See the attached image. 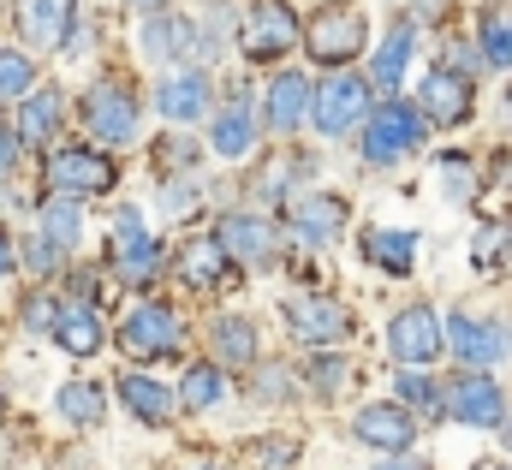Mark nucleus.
<instances>
[{"mask_svg": "<svg viewBox=\"0 0 512 470\" xmlns=\"http://www.w3.org/2000/svg\"><path fill=\"white\" fill-rule=\"evenodd\" d=\"M423 137H429V119L417 114V102H399V96L376 102V108L364 114V125H358L364 161H376V167H399L405 155L423 149Z\"/></svg>", "mask_w": 512, "mask_h": 470, "instance_id": "1", "label": "nucleus"}, {"mask_svg": "<svg viewBox=\"0 0 512 470\" xmlns=\"http://www.w3.org/2000/svg\"><path fill=\"white\" fill-rule=\"evenodd\" d=\"M370 108H376V102H370V84H364L358 72H334V78L310 84V119H316L322 137H352Z\"/></svg>", "mask_w": 512, "mask_h": 470, "instance_id": "2", "label": "nucleus"}, {"mask_svg": "<svg viewBox=\"0 0 512 470\" xmlns=\"http://www.w3.org/2000/svg\"><path fill=\"white\" fill-rule=\"evenodd\" d=\"M441 346L459 357L465 369L483 375V369H495V363L512 357V328L507 322H489V316H465V310H459V316L441 322Z\"/></svg>", "mask_w": 512, "mask_h": 470, "instance_id": "3", "label": "nucleus"}, {"mask_svg": "<svg viewBox=\"0 0 512 470\" xmlns=\"http://www.w3.org/2000/svg\"><path fill=\"white\" fill-rule=\"evenodd\" d=\"M435 411H447L453 423H465V429H501L507 423V393H501V381L495 375H477V369H465V375H453L447 381V393H441V405Z\"/></svg>", "mask_w": 512, "mask_h": 470, "instance_id": "4", "label": "nucleus"}, {"mask_svg": "<svg viewBox=\"0 0 512 470\" xmlns=\"http://www.w3.org/2000/svg\"><path fill=\"white\" fill-rule=\"evenodd\" d=\"M364 12H352V6H328V12H316L310 24H304V48H310V60L316 66H346V60H358L364 54Z\"/></svg>", "mask_w": 512, "mask_h": 470, "instance_id": "5", "label": "nucleus"}, {"mask_svg": "<svg viewBox=\"0 0 512 470\" xmlns=\"http://www.w3.org/2000/svg\"><path fill=\"white\" fill-rule=\"evenodd\" d=\"M108 262H114V274H120L126 286H149V280L161 274V244L149 238L143 215H137L131 203L114 209V244H108Z\"/></svg>", "mask_w": 512, "mask_h": 470, "instance_id": "6", "label": "nucleus"}, {"mask_svg": "<svg viewBox=\"0 0 512 470\" xmlns=\"http://www.w3.org/2000/svg\"><path fill=\"white\" fill-rule=\"evenodd\" d=\"M84 131L96 143H114V149H126L131 137H137V96L120 78L90 84V96H84Z\"/></svg>", "mask_w": 512, "mask_h": 470, "instance_id": "7", "label": "nucleus"}, {"mask_svg": "<svg viewBox=\"0 0 512 470\" xmlns=\"http://www.w3.org/2000/svg\"><path fill=\"white\" fill-rule=\"evenodd\" d=\"M114 161L102 155V149H54L48 155V185H54V197H72V203H84V197H102V191H114Z\"/></svg>", "mask_w": 512, "mask_h": 470, "instance_id": "8", "label": "nucleus"}, {"mask_svg": "<svg viewBox=\"0 0 512 470\" xmlns=\"http://www.w3.org/2000/svg\"><path fill=\"white\" fill-rule=\"evenodd\" d=\"M298 36H304V18L286 0H251V12H245V54L251 60H280L286 48H298Z\"/></svg>", "mask_w": 512, "mask_h": 470, "instance_id": "9", "label": "nucleus"}, {"mask_svg": "<svg viewBox=\"0 0 512 470\" xmlns=\"http://www.w3.org/2000/svg\"><path fill=\"white\" fill-rule=\"evenodd\" d=\"M346 227H352V203H346L340 191H304V197L292 203V238L310 244V250L340 244Z\"/></svg>", "mask_w": 512, "mask_h": 470, "instance_id": "10", "label": "nucleus"}, {"mask_svg": "<svg viewBox=\"0 0 512 470\" xmlns=\"http://www.w3.org/2000/svg\"><path fill=\"white\" fill-rule=\"evenodd\" d=\"M286 328L304 346H340V340H352L358 322L340 298H286Z\"/></svg>", "mask_w": 512, "mask_h": 470, "instance_id": "11", "label": "nucleus"}, {"mask_svg": "<svg viewBox=\"0 0 512 470\" xmlns=\"http://www.w3.org/2000/svg\"><path fill=\"white\" fill-rule=\"evenodd\" d=\"M179 340H185V322L167 304H137L126 322H120V346L131 357H173Z\"/></svg>", "mask_w": 512, "mask_h": 470, "instance_id": "12", "label": "nucleus"}, {"mask_svg": "<svg viewBox=\"0 0 512 470\" xmlns=\"http://www.w3.org/2000/svg\"><path fill=\"white\" fill-rule=\"evenodd\" d=\"M387 352L399 357V363H435V357L447 352L441 346V316L429 304H405L387 322Z\"/></svg>", "mask_w": 512, "mask_h": 470, "instance_id": "13", "label": "nucleus"}, {"mask_svg": "<svg viewBox=\"0 0 512 470\" xmlns=\"http://www.w3.org/2000/svg\"><path fill=\"white\" fill-rule=\"evenodd\" d=\"M477 108V90H471V78L465 72H429L423 78V90H417V114L429 119V125H465Z\"/></svg>", "mask_w": 512, "mask_h": 470, "instance_id": "14", "label": "nucleus"}, {"mask_svg": "<svg viewBox=\"0 0 512 470\" xmlns=\"http://www.w3.org/2000/svg\"><path fill=\"white\" fill-rule=\"evenodd\" d=\"M215 244L227 250V262H251V268H262V262L280 256V233H274L268 215H227L221 233H215Z\"/></svg>", "mask_w": 512, "mask_h": 470, "instance_id": "15", "label": "nucleus"}, {"mask_svg": "<svg viewBox=\"0 0 512 470\" xmlns=\"http://www.w3.org/2000/svg\"><path fill=\"white\" fill-rule=\"evenodd\" d=\"M352 441H364V447H376V453H405L411 441H417V417L411 411H399V405H364L358 417H352Z\"/></svg>", "mask_w": 512, "mask_h": 470, "instance_id": "16", "label": "nucleus"}, {"mask_svg": "<svg viewBox=\"0 0 512 470\" xmlns=\"http://www.w3.org/2000/svg\"><path fill=\"white\" fill-rule=\"evenodd\" d=\"M173 274H179L185 286L209 292V286H221V280L233 274V262H227V250L215 244V233H191L179 250H173Z\"/></svg>", "mask_w": 512, "mask_h": 470, "instance_id": "17", "label": "nucleus"}, {"mask_svg": "<svg viewBox=\"0 0 512 470\" xmlns=\"http://www.w3.org/2000/svg\"><path fill=\"white\" fill-rule=\"evenodd\" d=\"M72 12H78V0H18L24 54H30V48H60L66 30H72Z\"/></svg>", "mask_w": 512, "mask_h": 470, "instance_id": "18", "label": "nucleus"}, {"mask_svg": "<svg viewBox=\"0 0 512 470\" xmlns=\"http://www.w3.org/2000/svg\"><path fill=\"white\" fill-rule=\"evenodd\" d=\"M209 72H173V78H161L155 84V108H161V119H173V125H191V119L209 114Z\"/></svg>", "mask_w": 512, "mask_h": 470, "instance_id": "19", "label": "nucleus"}, {"mask_svg": "<svg viewBox=\"0 0 512 470\" xmlns=\"http://www.w3.org/2000/svg\"><path fill=\"white\" fill-rule=\"evenodd\" d=\"M262 119H268V131L292 137V131L310 119V78H304V72H280V78L268 84V108H262Z\"/></svg>", "mask_w": 512, "mask_h": 470, "instance_id": "20", "label": "nucleus"}, {"mask_svg": "<svg viewBox=\"0 0 512 470\" xmlns=\"http://www.w3.org/2000/svg\"><path fill=\"white\" fill-rule=\"evenodd\" d=\"M66 125V90H54V84H36L24 102H18V143H48L54 131Z\"/></svg>", "mask_w": 512, "mask_h": 470, "instance_id": "21", "label": "nucleus"}, {"mask_svg": "<svg viewBox=\"0 0 512 470\" xmlns=\"http://www.w3.org/2000/svg\"><path fill=\"white\" fill-rule=\"evenodd\" d=\"M191 48H197V30H191L185 12H167V6H161V12L143 18V54H149V60H185Z\"/></svg>", "mask_w": 512, "mask_h": 470, "instance_id": "22", "label": "nucleus"}, {"mask_svg": "<svg viewBox=\"0 0 512 470\" xmlns=\"http://www.w3.org/2000/svg\"><path fill=\"white\" fill-rule=\"evenodd\" d=\"M48 334H54L72 357H96V352H102V340H108V328H102L96 304H60V316H54V328H48Z\"/></svg>", "mask_w": 512, "mask_h": 470, "instance_id": "23", "label": "nucleus"}, {"mask_svg": "<svg viewBox=\"0 0 512 470\" xmlns=\"http://www.w3.org/2000/svg\"><path fill=\"white\" fill-rule=\"evenodd\" d=\"M120 399H126V411L137 417V423H149V429H161V423H173V387H161L155 375H120Z\"/></svg>", "mask_w": 512, "mask_h": 470, "instance_id": "24", "label": "nucleus"}, {"mask_svg": "<svg viewBox=\"0 0 512 470\" xmlns=\"http://www.w3.org/2000/svg\"><path fill=\"white\" fill-rule=\"evenodd\" d=\"M209 149L221 161H245L256 149V114L245 102H233V108H221V114L209 119Z\"/></svg>", "mask_w": 512, "mask_h": 470, "instance_id": "25", "label": "nucleus"}, {"mask_svg": "<svg viewBox=\"0 0 512 470\" xmlns=\"http://www.w3.org/2000/svg\"><path fill=\"white\" fill-rule=\"evenodd\" d=\"M411 48H417V30H411V24H393L387 42L376 48V60H370V78H364L370 96H376V90H387V96L399 90V78H405V66H411Z\"/></svg>", "mask_w": 512, "mask_h": 470, "instance_id": "26", "label": "nucleus"}, {"mask_svg": "<svg viewBox=\"0 0 512 470\" xmlns=\"http://www.w3.org/2000/svg\"><path fill=\"white\" fill-rule=\"evenodd\" d=\"M364 262L382 274H411L417 262V233L411 227H370L364 233Z\"/></svg>", "mask_w": 512, "mask_h": 470, "instance_id": "27", "label": "nucleus"}, {"mask_svg": "<svg viewBox=\"0 0 512 470\" xmlns=\"http://www.w3.org/2000/svg\"><path fill=\"white\" fill-rule=\"evenodd\" d=\"M221 399H227V369H215V363H191L185 381H179V393H173V405L191 411V417H209Z\"/></svg>", "mask_w": 512, "mask_h": 470, "instance_id": "28", "label": "nucleus"}, {"mask_svg": "<svg viewBox=\"0 0 512 470\" xmlns=\"http://www.w3.org/2000/svg\"><path fill=\"white\" fill-rule=\"evenodd\" d=\"M209 346H215L221 363H256L262 334H256L251 316H215V322H209Z\"/></svg>", "mask_w": 512, "mask_h": 470, "instance_id": "29", "label": "nucleus"}, {"mask_svg": "<svg viewBox=\"0 0 512 470\" xmlns=\"http://www.w3.org/2000/svg\"><path fill=\"white\" fill-rule=\"evenodd\" d=\"M477 54H483V66L512 72V6H483V18H477Z\"/></svg>", "mask_w": 512, "mask_h": 470, "instance_id": "30", "label": "nucleus"}, {"mask_svg": "<svg viewBox=\"0 0 512 470\" xmlns=\"http://www.w3.org/2000/svg\"><path fill=\"white\" fill-rule=\"evenodd\" d=\"M54 411H60L72 429H96V423L108 417V393H102L96 381H66V387L54 393Z\"/></svg>", "mask_w": 512, "mask_h": 470, "instance_id": "31", "label": "nucleus"}, {"mask_svg": "<svg viewBox=\"0 0 512 470\" xmlns=\"http://www.w3.org/2000/svg\"><path fill=\"white\" fill-rule=\"evenodd\" d=\"M78 238H84V209H78L72 197H48V203H42V244L72 250Z\"/></svg>", "mask_w": 512, "mask_h": 470, "instance_id": "32", "label": "nucleus"}, {"mask_svg": "<svg viewBox=\"0 0 512 470\" xmlns=\"http://www.w3.org/2000/svg\"><path fill=\"white\" fill-rule=\"evenodd\" d=\"M36 90V60L24 48H0V102H24Z\"/></svg>", "mask_w": 512, "mask_h": 470, "instance_id": "33", "label": "nucleus"}, {"mask_svg": "<svg viewBox=\"0 0 512 470\" xmlns=\"http://www.w3.org/2000/svg\"><path fill=\"white\" fill-rule=\"evenodd\" d=\"M512 256V227H483V233L471 238V262L489 274V268H501Z\"/></svg>", "mask_w": 512, "mask_h": 470, "instance_id": "34", "label": "nucleus"}, {"mask_svg": "<svg viewBox=\"0 0 512 470\" xmlns=\"http://www.w3.org/2000/svg\"><path fill=\"white\" fill-rule=\"evenodd\" d=\"M304 381H310L322 399H334V393L352 381V363H346V357H316V363H304Z\"/></svg>", "mask_w": 512, "mask_h": 470, "instance_id": "35", "label": "nucleus"}, {"mask_svg": "<svg viewBox=\"0 0 512 470\" xmlns=\"http://www.w3.org/2000/svg\"><path fill=\"white\" fill-rule=\"evenodd\" d=\"M435 405H441V387H435L429 375L405 369V375H399V411H411V417H417V411H435Z\"/></svg>", "mask_w": 512, "mask_h": 470, "instance_id": "36", "label": "nucleus"}, {"mask_svg": "<svg viewBox=\"0 0 512 470\" xmlns=\"http://www.w3.org/2000/svg\"><path fill=\"white\" fill-rule=\"evenodd\" d=\"M292 459H298V441H292V435H268V441H256L251 447L256 470H286Z\"/></svg>", "mask_w": 512, "mask_h": 470, "instance_id": "37", "label": "nucleus"}, {"mask_svg": "<svg viewBox=\"0 0 512 470\" xmlns=\"http://www.w3.org/2000/svg\"><path fill=\"white\" fill-rule=\"evenodd\" d=\"M54 316H60V304H54L48 292H36V298H24V310H18V322H24L30 334H48V328H54Z\"/></svg>", "mask_w": 512, "mask_h": 470, "instance_id": "38", "label": "nucleus"}, {"mask_svg": "<svg viewBox=\"0 0 512 470\" xmlns=\"http://www.w3.org/2000/svg\"><path fill=\"white\" fill-rule=\"evenodd\" d=\"M441 179H447L453 197H471V161H465V155H447V161H441Z\"/></svg>", "mask_w": 512, "mask_h": 470, "instance_id": "39", "label": "nucleus"}, {"mask_svg": "<svg viewBox=\"0 0 512 470\" xmlns=\"http://www.w3.org/2000/svg\"><path fill=\"white\" fill-rule=\"evenodd\" d=\"M12 262H18V244H12L6 227H0V274H12Z\"/></svg>", "mask_w": 512, "mask_h": 470, "instance_id": "40", "label": "nucleus"}, {"mask_svg": "<svg viewBox=\"0 0 512 470\" xmlns=\"http://www.w3.org/2000/svg\"><path fill=\"white\" fill-rule=\"evenodd\" d=\"M30 262H36V268H54V262H60V250H54V244H30Z\"/></svg>", "mask_w": 512, "mask_h": 470, "instance_id": "41", "label": "nucleus"}, {"mask_svg": "<svg viewBox=\"0 0 512 470\" xmlns=\"http://www.w3.org/2000/svg\"><path fill=\"white\" fill-rule=\"evenodd\" d=\"M12 161H18V137H12V131H0V173H6Z\"/></svg>", "mask_w": 512, "mask_h": 470, "instance_id": "42", "label": "nucleus"}, {"mask_svg": "<svg viewBox=\"0 0 512 470\" xmlns=\"http://www.w3.org/2000/svg\"><path fill=\"white\" fill-rule=\"evenodd\" d=\"M179 470H221L215 459H191V465H179Z\"/></svg>", "mask_w": 512, "mask_h": 470, "instance_id": "43", "label": "nucleus"}, {"mask_svg": "<svg viewBox=\"0 0 512 470\" xmlns=\"http://www.w3.org/2000/svg\"><path fill=\"white\" fill-rule=\"evenodd\" d=\"M501 441H507V453H512V411H507V423H501Z\"/></svg>", "mask_w": 512, "mask_h": 470, "instance_id": "44", "label": "nucleus"}, {"mask_svg": "<svg viewBox=\"0 0 512 470\" xmlns=\"http://www.w3.org/2000/svg\"><path fill=\"white\" fill-rule=\"evenodd\" d=\"M131 6H143V12H161V0H131Z\"/></svg>", "mask_w": 512, "mask_h": 470, "instance_id": "45", "label": "nucleus"}, {"mask_svg": "<svg viewBox=\"0 0 512 470\" xmlns=\"http://www.w3.org/2000/svg\"><path fill=\"white\" fill-rule=\"evenodd\" d=\"M382 470H417V465H382Z\"/></svg>", "mask_w": 512, "mask_h": 470, "instance_id": "46", "label": "nucleus"}, {"mask_svg": "<svg viewBox=\"0 0 512 470\" xmlns=\"http://www.w3.org/2000/svg\"><path fill=\"white\" fill-rule=\"evenodd\" d=\"M0 411H6V387H0Z\"/></svg>", "mask_w": 512, "mask_h": 470, "instance_id": "47", "label": "nucleus"}, {"mask_svg": "<svg viewBox=\"0 0 512 470\" xmlns=\"http://www.w3.org/2000/svg\"><path fill=\"white\" fill-rule=\"evenodd\" d=\"M0 131H6V125H0Z\"/></svg>", "mask_w": 512, "mask_h": 470, "instance_id": "48", "label": "nucleus"}]
</instances>
